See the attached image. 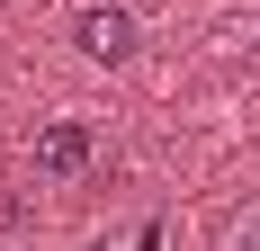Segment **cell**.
<instances>
[{
    "label": "cell",
    "mask_w": 260,
    "mask_h": 251,
    "mask_svg": "<svg viewBox=\"0 0 260 251\" xmlns=\"http://www.w3.org/2000/svg\"><path fill=\"white\" fill-rule=\"evenodd\" d=\"M72 45L90 54V63H126L135 54V9H117V0H90L72 18Z\"/></svg>",
    "instance_id": "1"
},
{
    "label": "cell",
    "mask_w": 260,
    "mask_h": 251,
    "mask_svg": "<svg viewBox=\"0 0 260 251\" xmlns=\"http://www.w3.org/2000/svg\"><path fill=\"white\" fill-rule=\"evenodd\" d=\"M90 152H99V144H90V125H81V117H54L45 135H36V179H81V171H90Z\"/></svg>",
    "instance_id": "2"
},
{
    "label": "cell",
    "mask_w": 260,
    "mask_h": 251,
    "mask_svg": "<svg viewBox=\"0 0 260 251\" xmlns=\"http://www.w3.org/2000/svg\"><path fill=\"white\" fill-rule=\"evenodd\" d=\"M224 251H260V206H251V215H234V233H224Z\"/></svg>",
    "instance_id": "3"
},
{
    "label": "cell",
    "mask_w": 260,
    "mask_h": 251,
    "mask_svg": "<svg viewBox=\"0 0 260 251\" xmlns=\"http://www.w3.org/2000/svg\"><path fill=\"white\" fill-rule=\"evenodd\" d=\"M251 45H260V36H251Z\"/></svg>",
    "instance_id": "4"
}]
</instances>
